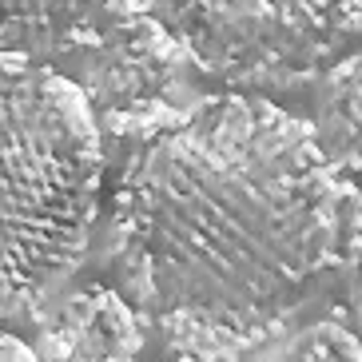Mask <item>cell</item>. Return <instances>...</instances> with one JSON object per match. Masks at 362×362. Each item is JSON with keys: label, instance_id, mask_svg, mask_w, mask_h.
Here are the masks:
<instances>
[{"label": "cell", "instance_id": "1", "mask_svg": "<svg viewBox=\"0 0 362 362\" xmlns=\"http://www.w3.org/2000/svg\"><path fill=\"white\" fill-rule=\"evenodd\" d=\"M354 183L307 119L223 92L151 132L116 187V239L144 307L199 346H251L346 255Z\"/></svg>", "mask_w": 362, "mask_h": 362}, {"label": "cell", "instance_id": "2", "mask_svg": "<svg viewBox=\"0 0 362 362\" xmlns=\"http://www.w3.org/2000/svg\"><path fill=\"white\" fill-rule=\"evenodd\" d=\"M4 315H28L80 263L96 223L100 119L60 68L4 52Z\"/></svg>", "mask_w": 362, "mask_h": 362}, {"label": "cell", "instance_id": "3", "mask_svg": "<svg viewBox=\"0 0 362 362\" xmlns=\"http://www.w3.org/2000/svg\"><path fill=\"white\" fill-rule=\"evenodd\" d=\"M192 64L223 84L315 76L362 21V0H151Z\"/></svg>", "mask_w": 362, "mask_h": 362}, {"label": "cell", "instance_id": "4", "mask_svg": "<svg viewBox=\"0 0 362 362\" xmlns=\"http://www.w3.org/2000/svg\"><path fill=\"white\" fill-rule=\"evenodd\" d=\"M68 64L100 124L112 132H160L171 124V92L192 64L180 36L156 16L151 0H119L107 28Z\"/></svg>", "mask_w": 362, "mask_h": 362}, {"label": "cell", "instance_id": "5", "mask_svg": "<svg viewBox=\"0 0 362 362\" xmlns=\"http://www.w3.org/2000/svg\"><path fill=\"white\" fill-rule=\"evenodd\" d=\"M144 327L128 298L112 287H80L36 334V362H136Z\"/></svg>", "mask_w": 362, "mask_h": 362}, {"label": "cell", "instance_id": "6", "mask_svg": "<svg viewBox=\"0 0 362 362\" xmlns=\"http://www.w3.org/2000/svg\"><path fill=\"white\" fill-rule=\"evenodd\" d=\"M4 4V52L48 64L72 60L107 28L119 0H0Z\"/></svg>", "mask_w": 362, "mask_h": 362}, {"label": "cell", "instance_id": "7", "mask_svg": "<svg viewBox=\"0 0 362 362\" xmlns=\"http://www.w3.org/2000/svg\"><path fill=\"white\" fill-rule=\"evenodd\" d=\"M310 128L327 160L351 183L362 180V52L342 56L339 64L327 68Z\"/></svg>", "mask_w": 362, "mask_h": 362}, {"label": "cell", "instance_id": "8", "mask_svg": "<svg viewBox=\"0 0 362 362\" xmlns=\"http://www.w3.org/2000/svg\"><path fill=\"white\" fill-rule=\"evenodd\" d=\"M283 362H362V339L342 322H315L287 346Z\"/></svg>", "mask_w": 362, "mask_h": 362}, {"label": "cell", "instance_id": "9", "mask_svg": "<svg viewBox=\"0 0 362 362\" xmlns=\"http://www.w3.org/2000/svg\"><path fill=\"white\" fill-rule=\"evenodd\" d=\"M342 271H346V310H351L354 334L362 339V192H358V203H354V219H351V235H346Z\"/></svg>", "mask_w": 362, "mask_h": 362}, {"label": "cell", "instance_id": "10", "mask_svg": "<svg viewBox=\"0 0 362 362\" xmlns=\"http://www.w3.org/2000/svg\"><path fill=\"white\" fill-rule=\"evenodd\" d=\"M0 362H36V354L24 346L21 339H12V334H4V342H0Z\"/></svg>", "mask_w": 362, "mask_h": 362}, {"label": "cell", "instance_id": "11", "mask_svg": "<svg viewBox=\"0 0 362 362\" xmlns=\"http://www.w3.org/2000/svg\"><path fill=\"white\" fill-rule=\"evenodd\" d=\"M168 362H215V358H192V354H187V358H168Z\"/></svg>", "mask_w": 362, "mask_h": 362}]
</instances>
